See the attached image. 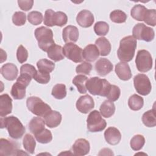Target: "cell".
I'll return each mask as SVG.
<instances>
[{
  "instance_id": "ab89813d",
  "label": "cell",
  "mask_w": 156,
  "mask_h": 156,
  "mask_svg": "<svg viewBox=\"0 0 156 156\" xmlns=\"http://www.w3.org/2000/svg\"><path fill=\"white\" fill-rule=\"evenodd\" d=\"M27 20L33 25L40 24L43 20L42 13L38 11H32L27 15Z\"/></svg>"
},
{
  "instance_id": "c3c4849f",
  "label": "cell",
  "mask_w": 156,
  "mask_h": 156,
  "mask_svg": "<svg viewBox=\"0 0 156 156\" xmlns=\"http://www.w3.org/2000/svg\"><path fill=\"white\" fill-rule=\"evenodd\" d=\"M18 4L20 8L24 11H28L30 10L34 4L33 0H24V1H18Z\"/></svg>"
},
{
  "instance_id": "6da1fadb",
  "label": "cell",
  "mask_w": 156,
  "mask_h": 156,
  "mask_svg": "<svg viewBox=\"0 0 156 156\" xmlns=\"http://www.w3.org/2000/svg\"><path fill=\"white\" fill-rule=\"evenodd\" d=\"M136 44V40L132 35L122 38L120 41L119 47L117 51L118 58L121 62L131 61L134 57Z\"/></svg>"
},
{
  "instance_id": "4fadbf2b",
  "label": "cell",
  "mask_w": 156,
  "mask_h": 156,
  "mask_svg": "<svg viewBox=\"0 0 156 156\" xmlns=\"http://www.w3.org/2000/svg\"><path fill=\"white\" fill-rule=\"evenodd\" d=\"M76 108L82 113H88L94 107L93 98L88 94L80 96L76 102Z\"/></svg>"
},
{
  "instance_id": "83f0119b",
  "label": "cell",
  "mask_w": 156,
  "mask_h": 156,
  "mask_svg": "<svg viewBox=\"0 0 156 156\" xmlns=\"http://www.w3.org/2000/svg\"><path fill=\"white\" fill-rule=\"evenodd\" d=\"M142 121L143 124L148 127H153L156 126L155 110L154 107L144 113L142 116Z\"/></svg>"
},
{
  "instance_id": "44dd1931",
  "label": "cell",
  "mask_w": 156,
  "mask_h": 156,
  "mask_svg": "<svg viewBox=\"0 0 156 156\" xmlns=\"http://www.w3.org/2000/svg\"><path fill=\"white\" fill-rule=\"evenodd\" d=\"M12 99L7 94H3L0 96V116H5L12 113Z\"/></svg>"
},
{
  "instance_id": "ba28073f",
  "label": "cell",
  "mask_w": 156,
  "mask_h": 156,
  "mask_svg": "<svg viewBox=\"0 0 156 156\" xmlns=\"http://www.w3.org/2000/svg\"><path fill=\"white\" fill-rule=\"evenodd\" d=\"M137 69L141 73H146L152 68V58L151 54L145 49L139 50L135 58Z\"/></svg>"
},
{
  "instance_id": "e575fe53",
  "label": "cell",
  "mask_w": 156,
  "mask_h": 156,
  "mask_svg": "<svg viewBox=\"0 0 156 156\" xmlns=\"http://www.w3.org/2000/svg\"><path fill=\"white\" fill-rule=\"evenodd\" d=\"M145 138L144 137L140 134H137L134 135L130 140V145L131 148L133 151H139L141 149L144 145Z\"/></svg>"
},
{
  "instance_id": "7bdbcfd3",
  "label": "cell",
  "mask_w": 156,
  "mask_h": 156,
  "mask_svg": "<svg viewBox=\"0 0 156 156\" xmlns=\"http://www.w3.org/2000/svg\"><path fill=\"white\" fill-rule=\"evenodd\" d=\"M26 15L23 12H16L12 16V22L17 26L24 25L26 23Z\"/></svg>"
},
{
  "instance_id": "d6a6232c",
  "label": "cell",
  "mask_w": 156,
  "mask_h": 156,
  "mask_svg": "<svg viewBox=\"0 0 156 156\" xmlns=\"http://www.w3.org/2000/svg\"><path fill=\"white\" fill-rule=\"evenodd\" d=\"M23 144L24 148L26 150L27 152L30 154H33L34 153L36 141L34 139V137L32 135L27 133L24 135L23 140Z\"/></svg>"
},
{
  "instance_id": "f6af8a7d",
  "label": "cell",
  "mask_w": 156,
  "mask_h": 156,
  "mask_svg": "<svg viewBox=\"0 0 156 156\" xmlns=\"http://www.w3.org/2000/svg\"><path fill=\"white\" fill-rule=\"evenodd\" d=\"M34 79L39 83L46 84L50 80V75L49 73H46L38 70L37 71Z\"/></svg>"
},
{
  "instance_id": "836d02e7",
  "label": "cell",
  "mask_w": 156,
  "mask_h": 156,
  "mask_svg": "<svg viewBox=\"0 0 156 156\" xmlns=\"http://www.w3.org/2000/svg\"><path fill=\"white\" fill-rule=\"evenodd\" d=\"M37 66L39 71L46 73H50L55 68V64L54 62L46 58L39 60L37 63Z\"/></svg>"
},
{
  "instance_id": "f1b7e54d",
  "label": "cell",
  "mask_w": 156,
  "mask_h": 156,
  "mask_svg": "<svg viewBox=\"0 0 156 156\" xmlns=\"http://www.w3.org/2000/svg\"><path fill=\"white\" fill-rule=\"evenodd\" d=\"M26 87L21 83L16 82L12 86L11 89V95L17 100L22 99L26 96Z\"/></svg>"
},
{
  "instance_id": "8d00e7d4",
  "label": "cell",
  "mask_w": 156,
  "mask_h": 156,
  "mask_svg": "<svg viewBox=\"0 0 156 156\" xmlns=\"http://www.w3.org/2000/svg\"><path fill=\"white\" fill-rule=\"evenodd\" d=\"M35 137L38 143L42 144L48 143L52 140V135L51 131L45 128L40 133L35 135Z\"/></svg>"
},
{
  "instance_id": "30bf717a",
  "label": "cell",
  "mask_w": 156,
  "mask_h": 156,
  "mask_svg": "<svg viewBox=\"0 0 156 156\" xmlns=\"http://www.w3.org/2000/svg\"><path fill=\"white\" fill-rule=\"evenodd\" d=\"M133 84L136 92L142 96H146L151 91V83L146 74H138L136 75L133 78Z\"/></svg>"
},
{
  "instance_id": "7dc6e473",
  "label": "cell",
  "mask_w": 156,
  "mask_h": 156,
  "mask_svg": "<svg viewBox=\"0 0 156 156\" xmlns=\"http://www.w3.org/2000/svg\"><path fill=\"white\" fill-rule=\"evenodd\" d=\"M37 70L35 68L30 64H24L20 68V74H27L34 79L35 75L37 73Z\"/></svg>"
},
{
  "instance_id": "f546056e",
  "label": "cell",
  "mask_w": 156,
  "mask_h": 156,
  "mask_svg": "<svg viewBox=\"0 0 156 156\" xmlns=\"http://www.w3.org/2000/svg\"><path fill=\"white\" fill-rule=\"evenodd\" d=\"M144 105L143 98L138 94H134L132 95L128 100V105L129 108L133 111L140 110Z\"/></svg>"
},
{
  "instance_id": "5bb4252c",
  "label": "cell",
  "mask_w": 156,
  "mask_h": 156,
  "mask_svg": "<svg viewBox=\"0 0 156 156\" xmlns=\"http://www.w3.org/2000/svg\"><path fill=\"white\" fill-rule=\"evenodd\" d=\"M94 21L93 13L88 10H82L79 12L76 16V21L78 24L85 28L92 26Z\"/></svg>"
},
{
  "instance_id": "7402d4cb",
  "label": "cell",
  "mask_w": 156,
  "mask_h": 156,
  "mask_svg": "<svg viewBox=\"0 0 156 156\" xmlns=\"http://www.w3.org/2000/svg\"><path fill=\"white\" fill-rule=\"evenodd\" d=\"M46 126L50 128L57 127L62 121V115L57 111L51 110L44 117Z\"/></svg>"
},
{
  "instance_id": "8fae6325",
  "label": "cell",
  "mask_w": 156,
  "mask_h": 156,
  "mask_svg": "<svg viewBox=\"0 0 156 156\" xmlns=\"http://www.w3.org/2000/svg\"><path fill=\"white\" fill-rule=\"evenodd\" d=\"M82 51L83 50L81 48L73 43H66L63 48V55L67 58L75 63H79L83 61Z\"/></svg>"
},
{
  "instance_id": "f907efd6",
  "label": "cell",
  "mask_w": 156,
  "mask_h": 156,
  "mask_svg": "<svg viewBox=\"0 0 156 156\" xmlns=\"http://www.w3.org/2000/svg\"><path fill=\"white\" fill-rule=\"evenodd\" d=\"M1 62L2 63V62H3L4 61H5V60H6V58H7V54H6V52H4L2 49H1Z\"/></svg>"
},
{
  "instance_id": "681fc988",
  "label": "cell",
  "mask_w": 156,
  "mask_h": 156,
  "mask_svg": "<svg viewBox=\"0 0 156 156\" xmlns=\"http://www.w3.org/2000/svg\"><path fill=\"white\" fill-rule=\"evenodd\" d=\"M108 148H104V149L101 150V151L105 152V153L104 152V153H102L101 155H113V153L112 152V151L111 149H109V150L108 151V152H107V150H108Z\"/></svg>"
},
{
  "instance_id": "277c9868",
  "label": "cell",
  "mask_w": 156,
  "mask_h": 156,
  "mask_svg": "<svg viewBox=\"0 0 156 156\" xmlns=\"http://www.w3.org/2000/svg\"><path fill=\"white\" fill-rule=\"evenodd\" d=\"M35 37L39 48L44 52H47L55 44L53 40V32L48 27L41 26L37 28L35 30Z\"/></svg>"
},
{
  "instance_id": "b9f144b4",
  "label": "cell",
  "mask_w": 156,
  "mask_h": 156,
  "mask_svg": "<svg viewBox=\"0 0 156 156\" xmlns=\"http://www.w3.org/2000/svg\"><path fill=\"white\" fill-rule=\"evenodd\" d=\"M120 94H121L120 88L116 85H111L110 90L106 97L109 101L112 102H114L117 101L119 99Z\"/></svg>"
},
{
  "instance_id": "4dcf8cb0",
  "label": "cell",
  "mask_w": 156,
  "mask_h": 156,
  "mask_svg": "<svg viewBox=\"0 0 156 156\" xmlns=\"http://www.w3.org/2000/svg\"><path fill=\"white\" fill-rule=\"evenodd\" d=\"M147 8L141 4H137L133 7L130 11V15L132 17L139 21H143L144 15L146 14Z\"/></svg>"
},
{
  "instance_id": "d6986e66",
  "label": "cell",
  "mask_w": 156,
  "mask_h": 156,
  "mask_svg": "<svg viewBox=\"0 0 156 156\" xmlns=\"http://www.w3.org/2000/svg\"><path fill=\"white\" fill-rule=\"evenodd\" d=\"M118 77L122 80H129L132 77V73L129 65L126 62H121L118 63L115 68Z\"/></svg>"
},
{
  "instance_id": "ffe728a7",
  "label": "cell",
  "mask_w": 156,
  "mask_h": 156,
  "mask_svg": "<svg viewBox=\"0 0 156 156\" xmlns=\"http://www.w3.org/2000/svg\"><path fill=\"white\" fill-rule=\"evenodd\" d=\"M1 73L2 76L8 80H14L16 79L18 69L16 66L11 63L4 64L1 68Z\"/></svg>"
},
{
  "instance_id": "d4e9b609",
  "label": "cell",
  "mask_w": 156,
  "mask_h": 156,
  "mask_svg": "<svg viewBox=\"0 0 156 156\" xmlns=\"http://www.w3.org/2000/svg\"><path fill=\"white\" fill-rule=\"evenodd\" d=\"M95 45L99 49L100 55L106 56L111 51V44L110 41L105 37H100L95 41Z\"/></svg>"
},
{
  "instance_id": "484cf974",
  "label": "cell",
  "mask_w": 156,
  "mask_h": 156,
  "mask_svg": "<svg viewBox=\"0 0 156 156\" xmlns=\"http://www.w3.org/2000/svg\"><path fill=\"white\" fill-rule=\"evenodd\" d=\"M48 57L54 62H58L64 58L63 54V48L57 44H54L47 51Z\"/></svg>"
},
{
  "instance_id": "ac0fdd59",
  "label": "cell",
  "mask_w": 156,
  "mask_h": 156,
  "mask_svg": "<svg viewBox=\"0 0 156 156\" xmlns=\"http://www.w3.org/2000/svg\"><path fill=\"white\" fill-rule=\"evenodd\" d=\"M104 137L106 141L111 145H116L121 139V134L119 130L115 127H109L104 132Z\"/></svg>"
},
{
  "instance_id": "4316f807",
  "label": "cell",
  "mask_w": 156,
  "mask_h": 156,
  "mask_svg": "<svg viewBox=\"0 0 156 156\" xmlns=\"http://www.w3.org/2000/svg\"><path fill=\"white\" fill-rule=\"evenodd\" d=\"M99 110L102 116L108 118L115 113V106L113 102L109 100H105L101 104Z\"/></svg>"
},
{
  "instance_id": "2e32d148",
  "label": "cell",
  "mask_w": 156,
  "mask_h": 156,
  "mask_svg": "<svg viewBox=\"0 0 156 156\" xmlns=\"http://www.w3.org/2000/svg\"><path fill=\"white\" fill-rule=\"evenodd\" d=\"M95 69L101 76H105L113 70V64L105 58H100L95 63Z\"/></svg>"
},
{
  "instance_id": "7c38bea8",
  "label": "cell",
  "mask_w": 156,
  "mask_h": 156,
  "mask_svg": "<svg viewBox=\"0 0 156 156\" xmlns=\"http://www.w3.org/2000/svg\"><path fill=\"white\" fill-rule=\"evenodd\" d=\"M18 145L15 142L7 139L0 140V155H19L22 150L18 149Z\"/></svg>"
},
{
  "instance_id": "603a6c76",
  "label": "cell",
  "mask_w": 156,
  "mask_h": 156,
  "mask_svg": "<svg viewBox=\"0 0 156 156\" xmlns=\"http://www.w3.org/2000/svg\"><path fill=\"white\" fill-rule=\"evenodd\" d=\"M99 49L95 44H90L87 45L82 51L83 59L88 62H94L99 56Z\"/></svg>"
},
{
  "instance_id": "9a60e30c",
  "label": "cell",
  "mask_w": 156,
  "mask_h": 156,
  "mask_svg": "<svg viewBox=\"0 0 156 156\" xmlns=\"http://www.w3.org/2000/svg\"><path fill=\"white\" fill-rule=\"evenodd\" d=\"M72 149L75 155H85L89 153L90 146L89 142L84 138L77 139L73 145Z\"/></svg>"
},
{
  "instance_id": "7a4b0ae2",
  "label": "cell",
  "mask_w": 156,
  "mask_h": 156,
  "mask_svg": "<svg viewBox=\"0 0 156 156\" xmlns=\"http://www.w3.org/2000/svg\"><path fill=\"white\" fill-rule=\"evenodd\" d=\"M5 127L9 136L13 139H20L24 135L26 129L20 119L14 116L1 117V128Z\"/></svg>"
},
{
  "instance_id": "5b68a950",
  "label": "cell",
  "mask_w": 156,
  "mask_h": 156,
  "mask_svg": "<svg viewBox=\"0 0 156 156\" xmlns=\"http://www.w3.org/2000/svg\"><path fill=\"white\" fill-rule=\"evenodd\" d=\"M26 105L28 110L33 114L43 118L52 110L48 104L37 96L28 98L26 101Z\"/></svg>"
},
{
  "instance_id": "cb8c5ba5",
  "label": "cell",
  "mask_w": 156,
  "mask_h": 156,
  "mask_svg": "<svg viewBox=\"0 0 156 156\" xmlns=\"http://www.w3.org/2000/svg\"><path fill=\"white\" fill-rule=\"evenodd\" d=\"M45 121L40 117H34L29 122V129L34 135L40 133L44 129Z\"/></svg>"
},
{
  "instance_id": "f35d334b",
  "label": "cell",
  "mask_w": 156,
  "mask_h": 156,
  "mask_svg": "<svg viewBox=\"0 0 156 156\" xmlns=\"http://www.w3.org/2000/svg\"><path fill=\"white\" fill-rule=\"evenodd\" d=\"M94 30L98 35H105L108 32L109 26L106 22L98 21L94 26Z\"/></svg>"
},
{
  "instance_id": "60d3db41",
  "label": "cell",
  "mask_w": 156,
  "mask_h": 156,
  "mask_svg": "<svg viewBox=\"0 0 156 156\" xmlns=\"http://www.w3.org/2000/svg\"><path fill=\"white\" fill-rule=\"evenodd\" d=\"M143 21L148 25L155 26L156 24V11L155 9H147Z\"/></svg>"
},
{
  "instance_id": "9c48e42d",
  "label": "cell",
  "mask_w": 156,
  "mask_h": 156,
  "mask_svg": "<svg viewBox=\"0 0 156 156\" xmlns=\"http://www.w3.org/2000/svg\"><path fill=\"white\" fill-rule=\"evenodd\" d=\"M133 37L135 39L142 40L146 42L152 41L155 37V32L152 28L146 26L143 23H138L133 28Z\"/></svg>"
},
{
  "instance_id": "d590c367",
  "label": "cell",
  "mask_w": 156,
  "mask_h": 156,
  "mask_svg": "<svg viewBox=\"0 0 156 156\" xmlns=\"http://www.w3.org/2000/svg\"><path fill=\"white\" fill-rule=\"evenodd\" d=\"M52 95L57 99H62L66 96V90L65 85L57 83L54 86L51 92Z\"/></svg>"
},
{
  "instance_id": "bcb514c9",
  "label": "cell",
  "mask_w": 156,
  "mask_h": 156,
  "mask_svg": "<svg viewBox=\"0 0 156 156\" xmlns=\"http://www.w3.org/2000/svg\"><path fill=\"white\" fill-rule=\"evenodd\" d=\"M16 58L20 63H23L27 60L28 52L23 45H20L17 49Z\"/></svg>"
},
{
  "instance_id": "ee69618b",
  "label": "cell",
  "mask_w": 156,
  "mask_h": 156,
  "mask_svg": "<svg viewBox=\"0 0 156 156\" xmlns=\"http://www.w3.org/2000/svg\"><path fill=\"white\" fill-rule=\"evenodd\" d=\"M91 69L92 65L91 63L87 62H83L81 64L76 66V71L77 74H82L83 75H89Z\"/></svg>"
},
{
  "instance_id": "8992f818",
  "label": "cell",
  "mask_w": 156,
  "mask_h": 156,
  "mask_svg": "<svg viewBox=\"0 0 156 156\" xmlns=\"http://www.w3.org/2000/svg\"><path fill=\"white\" fill-rule=\"evenodd\" d=\"M68 22L67 15L63 12H55L52 9H48L45 12L44 17V24L49 27L57 26L62 27Z\"/></svg>"
},
{
  "instance_id": "1f68e13d",
  "label": "cell",
  "mask_w": 156,
  "mask_h": 156,
  "mask_svg": "<svg viewBox=\"0 0 156 156\" xmlns=\"http://www.w3.org/2000/svg\"><path fill=\"white\" fill-rule=\"evenodd\" d=\"M88 80V77L84 75H77L74 77L73 80V83L77 87L78 91L81 94L86 93V82Z\"/></svg>"
},
{
  "instance_id": "52a82bcc",
  "label": "cell",
  "mask_w": 156,
  "mask_h": 156,
  "mask_svg": "<svg viewBox=\"0 0 156 156\" xmlns=\"http://www.w3.org/2000/svg\"><path fill=\"white\" fill-rule=\"evenodd\" d=\"M107 122L104 119L100 112L93 110L90 113L87 119V129L91 132L102 131L106 127Z\"/></svg>"
},
{
  "instance_id": "3957f363",
  "label": "cell",
  "mask_w": 156,
  "mask_h": 156,
  "mask_svg": "<svg viewBox=\"0 0 156 156\" xmlns=\"http://www.w3.org/2000/svg\"><path fill=\"white\" fill-rule=\"evenodd\" d=\"M111 84L105 79L93 77L88 79L86 82L87 90L93 95L106 97Z\"/></svg>"
},
{
  "instance_id": "e0dca14e",
  "label": "cell",
  "mask_w": 156,
  "mask_h": 156,
  "mask_svg": "<svg viewBox=\"0 0 156 156\" xmlns=\"http://www.w3.org/2000/svg\"><path fill=\"white\" fill-rule=\"evenodd\" d=\"M62 37L66 43H75L79 38V30L76 26L69 25L63 29Z\"/></svg>"
},
{
  "instance_id": "74e56055",
  "label": "cell",
  "mask_w": 156,
  "mask_h": 156,
  "mask_svg": "<svg viewBox=\"0 0 156 156\" xmlns=\"http://www.w3.org/2000/svg\"><path fill=\"white\" fill-rule=\"evenodd\" d=\"M127 15L121 10H115L110 14V18L113 23H123L127 20Z\"/></svg>"
}]
</instances>
